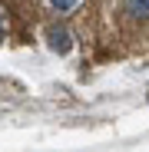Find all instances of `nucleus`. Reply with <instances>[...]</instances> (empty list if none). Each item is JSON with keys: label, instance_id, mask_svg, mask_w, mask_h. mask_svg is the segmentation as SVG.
Instances as JSON below:
<instances>
[{"label": "nucleus", "instance_id": "nucleus-1", "mask_svg": "<svg viewBox=\"0 0 149 152\" xmlns=\"http://www.w3.org/2000/svg\"><path fill=\"white\" fill-rule=\"evenodd\" d=\"M46 43H50V50L53 53H70L73 50V33L63 27V23H53V27H46Z\"/></svg>", "mask_w": 149, "mask_h": 152}, {"label": "nucleus", "instance_id": "nucleus-3", "mask_svg": "<svg viewBox=\"0 0 149 152\" xmlns=\"http://www.w3.org/2000/svg\"><path fill=\"white\" fill-rule=\"evenodd\" d=\"M46 4H50V10H53V13H73L83 0H46Z\"/></svg>", "mask_w": 149, "mask_h": 152}, {"label": "nucleus", "instance_id": "nucleus-2", "mask_svg": "<svg viewBox=\"0 0 149 152\" xmlns=\"http://www.w3.org/2000/svg\"><path fill=\"white\" fill-rule=\"evenodd\" d=\"M123 13L136 23H149V0H123Z\"/></svg>", "mask_w": 149, "mask_h": 152}]
</instances>
